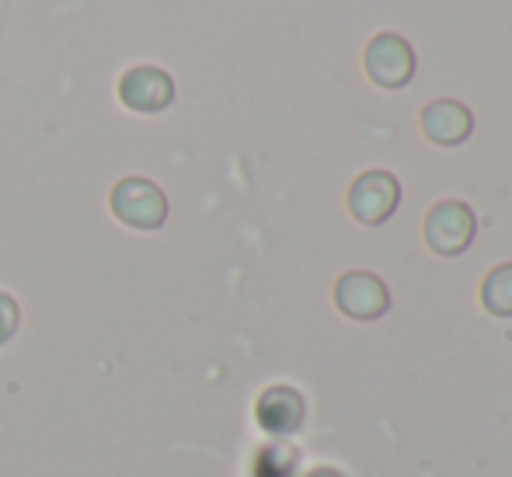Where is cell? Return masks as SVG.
<instances>
[{"label": "cell", "instance_id": "2", "mask_svg": "<svg viewBox=\"0 0 512 477\" xmlns=\"http://www.w3.org/2000/svg\"><path fill=\"white\" fill-rule=\"evenodd\" d=\"M474 230H478L474 209L457 199L436 202V206L429 209V216H425V244H429L436 255H446V258L471 248Z\"/></svg>", "mask_w": 512, "mask_h": 477}, {"label": "cell", "instance_id": "3", "mask_svg": "<svg viewBox=\"0 0 512 477\" xmlns=\"http://www.w3.org/2000/svg\"><path fill=\"white\" fill-rule=\"evenodd\" d=\"M401 202V185L391 171H363L349 189V213L363 227H380L391 220Z\"/></svg>", "mask_w": 512, "mask_h": 477}, {"label": "cell", "instance_id": "12", "mask_svg": "<svg viewBox=\"0 0 512 477\" xmlns=\"http://www.w3.org/2000/svg\"><path fill=\"white\" fill-rule=\"evenodd\" d=\"M307 477H342L338 471H331V467H317V471H310Z\"/></svg>", "mask_w": 512, "mask_h": 477}, {"label": "cell", "instance_id": "8", "mask_svg": "<svg viewBox=\"0 0 512 477\" xmlns=\"http://www.w3.org/2000/svg\"><path fill=\"white\" fill-rule=\"evenodd\" d=\"M255 418L269 436H290L304 425V397L293 387H269L262 390L255 404Z\"/></svg>", "mask_w": 512, "mask_h": 477}, {"label": "cell", "instance_id": "7", "mask_svg": "<svg viewBox=\"0 0 512 477\" xmlns=\"http://www.w3.org/2000/svg\"><path fill=\"white\" fill-rule=\"evenodd\" d=\"M471 129H474V115L460 101L439 98L422 108V133L436 147H457V143H464L471 136Z\"/></svg>", "mask_w": 512, "mask_h": 477}, {"label": "cell", "instance_id": "9", "mask_svg": "<svg viewBox=\"0 0 512 477\" xmlns=\"http://www.w3.org/2000/svg\"><path fill=\"white\" fill-rule=\"evenodd\" d=\"M481 307L495 317H512V265H499L481 283Z\"/></svg>", "mask_w": 512, "mask_h": 477}, {"label": "cell", "instance_id": "1", "mask_svg": "<svg viewBox=\"0 0 512 477\" xmlns=\"http://www.w3.org/2000/svg\"><path fill=\"white\" fill-rule=\"evenodd\" d=\"M108 209L119 223L133 230H157L168 220V195L147 178H122L108 192Z\"/></svg>", "mask_w": 512, "mask_h": 477}, {"label": "cell", "instance_id": "11", "mask_svg": "<svg viewBox=\"0 0 512 477\" xmlns=\"http://www.w3.org/2000/svg\"><path fill=\"white\" fill-rule=\"evenodd\" d=\"M21 324V307L11 293H0V345H7L14 335H18Z\"/></svg>", "mask_w": 512, "mask_h": 477}, {"label": "cell", "instance_id": "5", "mask_svg": "<svg viewBox=\"0 0 512 477\" xmlns=\"http://www.w3.org/2000/svg\"><path fill=\"white\" fill-rule=\"evenodd\" d=\"M335 307L352 321H377L391 307V293L373 272H345L335 283Z\"/></svg>", "mask_w": 512, "mask_h": 477}, {"label": "cell", "instance_id": "4", "mask_svg": "<svg viewBox=\"0 0 512 477\" xmlns=\"http://www.w3.org/2000/svg\"><path fill=\"white\" fill-rule=\"evenodd\" d=\"M363 63H366L370 81L387 91L405 88L411 77H415V53H411L408 39H401V35H394V32L377 35V39L366 46Z\"/></svg>", "mask_w": 512, "mask_h": 477}, {"label": "cell", "instance_id": "10", "mask_svg": "<svg viewBox=\"0 0 512 477\" xmlns=\"http://www.w3.org/2000/svg\"><path fill=\"white\" fill-rule=\"evenodd\" d=\"M258 464H269L272 471H255L258 477H290L293 474V450L286 446H265L258 453Z\"/></svg>", "mask_w": 512, "mask_h": 477}, {"label": "cell", "instance_id": "6", "mask_svg": "<svg viewBox=\"0 0 512 477\" xmlns=\"http://www.w3.org/2000/svg\"><path fill=\"white\" fill-rule=\"evenodd\" d=\"M119 101L129 108V112H164V108L175 101V81L164 74L161 67H129L126 74L119 77Z\"/></svg>", "mask_w": 512, "mask_h": 477}]
</instances>
